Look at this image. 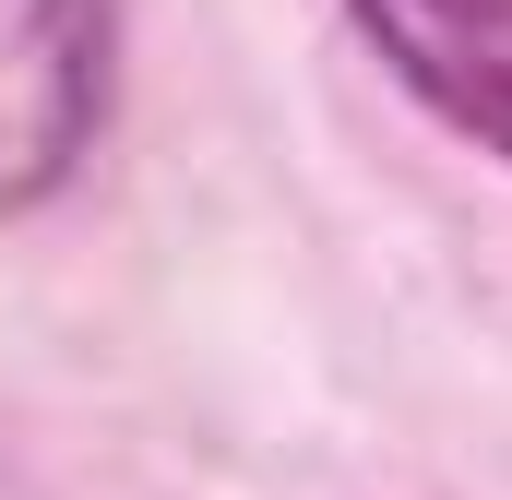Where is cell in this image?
<instances>
[{"instance_id": "1", "label": "cell", "mask_w": 512, "mask_h": 500, "mask_svg": "<svg viewBox=\"0 0 512 500\" xmlns=\"http://www.w3.org/2000/svg\"><path fill=\"white\" fill-rule=\"evenodd\" d=\"M108 84H120L108 0H0V215L72 191V167L108 131Z\"/></svg>"}, {"instance_id": "2", "label": "cell", "mask_w": 512, "mask_h": 500, "mask_svg": "<svg viewBox=\"0 0 512 500\" xmlns=\"http://www.w3.org/2000/svg\"><path fill=\"white\" fill-rule=\"evenodd\" d=\"M346 24L441 131L512 167V0H346Z\"/></svg>"}]
</instances>
